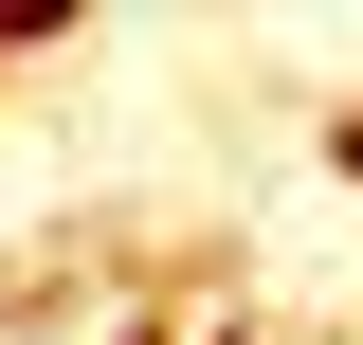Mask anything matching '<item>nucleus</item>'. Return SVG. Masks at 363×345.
Returning <instances> with one entry per match:
<instances>
[{
	"instance_id": "obj_1",
	"label": "nucleus",
	"mask_w": 363,
	"mask_h": 345,
	"mask_svg": "<svg viewBox=\"0 0 363 345\" xmlns=\"http://www.w3.org/2000/svg\"><path fill=\"white\" fill-rule=\"evenodd\" d=\"M327 164H345V182H363V109H327Z\"/></svg>"
}]
</instances>
